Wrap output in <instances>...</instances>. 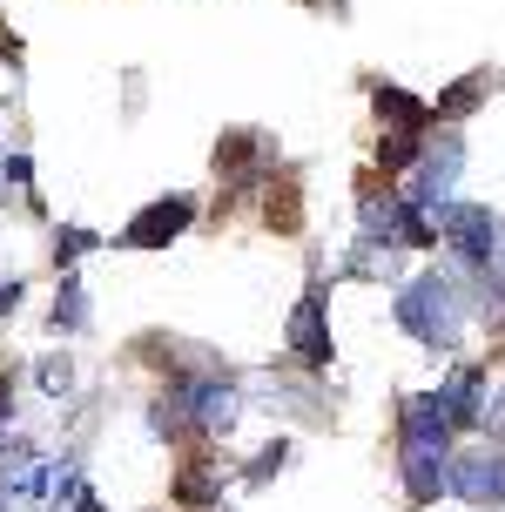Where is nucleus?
<instances>
[{
	"mask_svg": "<svg viewBox=\"0 0 505 512\" xmlns=\"http://www.w3.org/2000/svg\"><path fill=\"white\" fill-rule=\"evenodd\" d=\"M398 331L418 337L425 351H452L458 331H465V304H458L452 277H438V270H418V277L398 283Z\"/></svg>",
	"mask_w": 505,
	"mask_h": 512,
	"instance_id": "nucleus-1",
	"label": "nucleus"
},
{
	"mask_svg": "<svg viewBox=\"0 0 505 512\" xmlns=\"http://www.w3.org/2000/svg\"><path fill=\"white\" fill-rule=\"evenodd\" d=\"M425 149H431V128H384L378 135V169L398 182V176H411V169L425 162Z\"/></svg>",
	"mask_w": 505,
	"mask_h": 512,
	"instance_id": "nucleus-9",
	"label": "nucleus"
},
{
	"mask_svg": "<svg viewBox=\"0 0 505 512\" xmlns=\"http://www.w3.org/2000/svg\"><path fill=\"white\" fill-rule=\"evenodd\" d=\"M458 176H465V142H458V135H445V142H431L425 162H418V169L404 176V196H411V203H418L431 223L445 230V216L458 209V196H452Z\"/></svg>",
	"mask_w": 505,
	"mask_h": 512,
	"instance_id": "nucleus-2",
	"label": "nucleus"
},
{
	"mask_svg": "<svg viewBox=\"0 0 505 512\" xmlns=\"http://www.w3.org/2000/svg\"><path fill=\"white\" fill-rule=\"evenodd\" d=\"M0 512H7V506H0Z\"/></svg>",
	"mask_w": 505,
	"mask_h": 512,
	"instance_id": "nucleus-21",
	"label": "nucleus"
},
{
	"mask_svg": "<svg viewBox=\"0 0 505 512\" xmlns=\"http://www.w3.org/2000/svg\"><path fill=\"white\" fill-rule=\"evenodd\" d=\"M176 499H182V506H202V512H209L216 499H223V472H216L209 459H196V465L176 479Z\"/></svg>",
	"mask_w": 505,
	"mask_h": 512,
	"instance_id": "nucleus-12",
	"label": "nucleus"
},
{
	"mask_svg": "<svg viewBox=\"0 0 505 512\" xmlns=\"http://www.w3.org/2000/svg\"><path fill=\"white\" fill-rule=\"evenodd\" d=\"M485 88H492V68H472V75H458L445 95H438V122H465V115H479L485 108Z\"/></svg>",
	"mask_w": 505,
	"mask_h": 512,
	"instance_id": "nucleus-11",
	"label": "nucleus"
},
{
	"mask_svg": "<svg viewBox=\"0 0 505 512\" xmlns=\"http://www.w3.org/2000/svg\"><path fill=\"white\" fill-rule=\"evenodd\" d=\"M34 378H41V391H48V398H68V391H75V358H41V371H34Z\"/></svg>",
	"mask_w": 505,
	"mask_h": 512,
	"instance_id": "nucleus-16",
	"label": "nucleus"
},
{
	"mask_svg": "<svg viewBox=\"0 0 505 512\" xmlns=\"http://www.w3.org/2000/svg\"><path fill=\"white\" fill-rule=\"evenodd\" d=\"M371 108H378L384 128H431V122H438V108L418 102L411 88H391V81H378V88H371Z\"/></svg>",
	"mask_w": 505,
	"mask_h": 512,
	"instance_id": "nucleus-10",
	"label": "nucleus"
},
{
	"mask_svg": "<svg viewBox=\"0 0 505 512\" xmlns=\"http://www.w3.org/2000/svg\"><path fill=\"white\" fill-rule=\"evenodd\" d=\"M196 223V196H155L149 209H135L128 216V230H122V250H169L182 230Z\"/></svg>",
	"mask_w": 505,
	"mask_h": 512,
	"instance_id": "nucleus-5",
	"label": "nucleus"
},
{
	"mask_svg": "<svg viewBox=\"0 0 505 512\" xmlns=\"http://www.w3.org/2000/svg\"><path fill=\"white\" fill-rule=\"evenodd\" d=\"M48 324H54V331H68V337H75L81 324H88V297H81L75 270H61V290H54V310H48Z\"/></svg>",
	"mask_w": 505,
	"mask_h": 512,
	"instance_id": "nucleus-13",
	"label": "nucleus"
},
{
	"mask_svg": "<svg viewBox=\"0 0 505 512\" xmlns=\"http://www.w3.org/2000/svg\"><path fill=\"white\" fill-rule=\"evenodd\" d=\"M283 344H290V358H297L303 371H330V364H337V344H330V317H324V277H310L303 304L290 310V331H283Z\"/></svg>",
	"mask_w": 505,
	"mask_h": 512,
	"instance_id": "nucleus-4",
	"label": "nucleus"
},
{
	"mask_svg": "<svg viewBox=\"0 0 505 512\" xmlns=\"http://www.w3.org/2000/svg\"><path fill=\"white\" fill-rule=\"evenodd\" d=\"M452 492L465 506H505V445H472V452H458L452 459Z\"/></svg>",
	"mask_w": 505,
	"mask_h": 512,
	"instance_id": "nucleus-6",
	"label": "nucleus"
},
{
	"mask_svg": "<svg viewBox=\"0 0 505 512\" xmlns=\"http://www.w3.org/2000/svg\"><path fill=\"white\" fill-rule=\"evenodd\" d=\"M7 418H14V378L0 371V425H7Z\"/></svg>",
	"mask_w": 505,
	"mask_h": 512,
	"instance_id": "nucleus-19",
	"label": "nucleus"
},
{
	"mask_svg": "<svg viewBox=\"0 0 505 512\" xmlns=\"http://www.w3.org/2000/svg\"><path fill=\"white\" fill-rule=\"evenodd\" d=\"M189 425H196L202 438H229V432H236V384H229L223 371H202V384H196V411H189Z\"/></svg>",
	"mask_w": 505,
	"mask_h": 512,
	"instance_id": "nucleus-8",
	"label": "nucleus"
},
{
	"mask_svg": "<svg viewBox=\"0 0 505 512\" xmlns=\"http://www.w3.org/2000/svg\"><path fill=\"white\" fill-rule=\"evenodd\" d=\"M21 297H27V283H21V277L0 283V317H14V304H21Z\"/></svg>",
	"mask_w": 505,
	"mask_h": 512,
	"instance_id": "nucleus-18",
	"label": "nucleus"
},
{
	"mask_svg": "<svg viewBox=\"0 0 505 512\" xmlns=\"http://www.w3.org/2000/svg\"><path fill=\"white\" fill-rule=\"evenodd\" d=\"M209 512H223V506H209Z\"/></svg>",
	"mask_w": 505,
	"mask_h": 512,
	"instance_id": "nucleus-20",
	"label": "nucleus"
},
{
	"mask_svg": "<svg viewBox=\"0 0 505 512\" xmlns=\"http://www.w3.org/2000/svg\"><path fill=\"white\" fill-rule=\"evenodd\" d=\"M283 465H290V438H270V445H263V452L243 465V479H250V486H270Z\"/></svg>",
	"mask_w": 505,
	"mask_h": 512,
	"instance_id": "nucleus-15",
	"label": "nucleus"
},
{
	"mask_svg": "<svg viewBox=\"0 0 505 512\" xmlns=\"http://www.w3.org/2000/svg\"><path fill=\"white\" fill-rule=\"evenodd\" d=\"M88 250H101L95 230H75V223H68V230H54V270H75Z\"/></svg>",
	"mask_w": 505,
	"mask_h": 512,
	"instance_id": "nucleus-14",
	"label": "nucleus"
},
{
	"mask_svg": "<svg viewBox=\"0 0 505 512\" xmlns=\"http://www.w3.org/2000/svg\"><path fill=\"white\" fill-rule=\"evenodd\" d=\"M492 371L485 364H458L452 378L438 384V398H445V411H452V425L458 432H472V425H485V405H492Z\"/></svg>",
	"mask_w": 505,
	"mask_h": 512,
	"instance_id": "nucleus-7",
	"label": "nucleus"
},
{
	"mask_svg": "<svg viewBox=\"0 0 505 512\" xmlns=\"http://www.w3.org/2000/svg\"><path fill=\"white\" fill-rule=\"evenodd\" d=\"M0 182L27 189V182H34V155H0Z\"/></svg>",
	"mask_w": 505,
	"mask_h": 512,
	"instance_id": "nucleus-17",
	"label": "nucleus"
},
{
	"mask_svg": "<svg viewBox=\"0 0 505 512\" xmlns=\"http://www.w3.org/2000/svg\"><path fill=\"white\" fill-rule=\"evenodd\" d=\"M445 250L472 270V277H492L499 270V216L485 203H458L445 216Z\"/></svg>",
	"mask_w": 505,
	"mask_h": 512,
	"instance_id": "nucleus-3",
	"label": "nucleus"
}]
</instances>
